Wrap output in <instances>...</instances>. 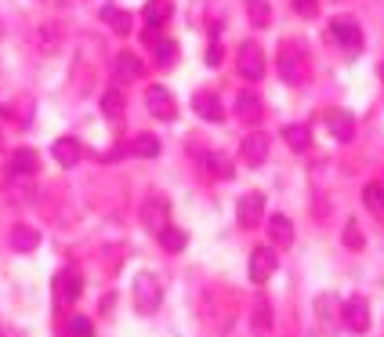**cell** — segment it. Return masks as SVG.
Returning a JSON list of instances; mask_svg holds the SVG:
<instances>
[{"label":"cell","instance_id":"obj_1","mask_svg":"<svg viewBox=\"0 0 384 337\" xmlns=\"http://www.w3.org/2000/svg\"><path fill=\"white\" fill-rule=\"evenodd\" d=\"M275 69H280V76L290 83V88H301V83L312 76L308 48L301 44V40H283L280 51H275Z\"/></svg>","mask_w":384,"mask_h":337},{"label":"cell","instance_id":"obj_2","mask_svg":"<svg viewBox=\"0 0 384 337\" xmlns=\"http://www.w3.org/2000/svg\"><path fill=\"white\" fill-rule=\"evenodd\" d=\"M138 221H142L145 233H153V236H160L163 228H170V203H167V196H160V193L145 196V203L138 210Z\"/></svg>","mask_w":384,"mask_h":337},{"label":"cell","instance_id":"obj_3","mask_svg":"<svg viewBox=\"0 0 384 337\" xmlns=\"http://www.w3.org/2000/svg\"><path fill=\"white\" fill-rule=\"evenodd\" d=\"M163 301V283L160 276H153V272H142V276L135 280V305L142 315H153Z\"/></svg>","mask_w":384,"mask_h":337},{"label":"cell","instance_id":"obj_4","mask_svg":"<svg viewBox=\"0 0 384 337\" xmlns=\"http://www.w3.org/2000/svg\"><path fill=\"white\" fill-rule=\"evenodd\" d=\"M236 69H240V76H247V80H261V76H265V51H261L258 40H243V44H240V51H236Z\"/></svg>","mask_w":384,"mask_h":337},{"label":"cell","instance_id":"obj_5","mask_svg":"<svg viewBox=\"0 0 384 337\" xmlns=\"http://www.w3.org/2000/svg\"><path fill=\"white\" fill-rule=\"evenodd\" d=\"M330 33L341 40V48H345L348 55H359V51H362V29H359V22H355L352 15L330 18Z\"/></svg>","mask_w":384,"mask_h":337},{"label":"cell","instance_id":"obj_6","mask_svg":"<svg viewBox=\"0 0 384 337\" xmlns=\"http://www.w3.org/2000/svg\"><path fill=\"white\" fill-rule=\"evenodd\" d=\"M145 105H149V113H153L156 120H174V116H178V102H174V95H170L167 88H160V83L145 88Z\"/></svg>","mask_w":384,"mask_h":337},{"label":"cell","instance_id":"obj_7","mask_svg":"<svg viewBox=\"0 0 384 337\" xmlns=\"http://www.w3.org/2000/svg\"><path fill=\"white\" fill-rule=\"evenodd\" d=\"M80 290H83V276H80V268H62L58 276H55V301L58 305H73L80 298Z\"/></svg>","mask_w":384,"mask_h":337},{"label":"cell","instance_id":"obj_8","mask_svg":"<svg viewBox=\"0 0 384 337\" xmlns=\"http://www.w3.org/2000/svg\"><path fill=\"white\" fill-rule=\"evenodd\" d=\"M341 319H345V326L352 333H366L370 330V305H366V298H348L345 305H341Z\"/></svg>","mask_w":384,"mask_h":337},{"label":"cell","instance_id":"obj_9","mask_svg":"<svg viewBox=\"0 0 384 337\" xmlns=\"http://www.w3.org/2000/svg\"><path fill=\"white\" fill-rule=\"evenodd\" d=\"M236 218L247 228L261 225V218H265V193H243L240 203H236Z\"/></svg>","mask_w":384,"mask_h":337},{"label":"cell","instance_id":"obj_10","mask_svg":"<svg viewBox=\"0 0 384 337\" xmlns=\"http://www.w3.org/2000/svg\"><path fill=\"white\" fill-rule=\"evenodd\" d=\"M240 156H243L247 167H261L265 156H268V135L265 131H250L243 138V145H240Z\"/></svg>","mask_w":384,"mask_h":337},{"label":"cell","instance_id":"obj_11","mask_svg":"<svg viewBox=\"0 0 384 337\" xmlns=\"http://www.w3.org/2000/svg\"><path fill=\"white\" fill-rule=\"evenodd\" d=\"M275 250H268V247H258L250 254V265H247V272H250V280L254 283H265V280H272V272H275Z\"/></svg>","mask_w":384,"mask_h":337},{"label":"cell","instance_id":"obj_12","mask_svg":"<svg viewBox=\"0 0 384 337\" xmlns=\"http://www.w3.org/2000/svg\"><path fill=\"white\" fill-rule=\"evenodd\" d=\"M261 113H265L261 98L254 95V91H240V98H236V116L247 123V128H258V123H261Z\"/></svg>","mask_w":384,"mask_h":337},{"label":"cell","instance_id":"obj_13","mask_svg":"<svg viewBox=\"0 0 384 337\" xmlns=\"http://www.w3.org/2000/svg\"><path fill=\"white\" fill-rule=\"evenodd\" d=\"M192 105H196V113L210 123H221L225 120V109H221V98L214 91H196V98H192Z\"/></svg>","mask_w":384,"mask_h":337},{"label":"cell","instance_id":"obj_14","mask_svg":"<svg viewBox=\"0 0 384 337\" xmlns=\"http://www.w3.org/2000/svg\"><path fill=\"white\" fill-rule=\"evenodd\" d=\"M51 156H55L62 167H76V163L83 160V145H80L76 138H58V142L51 145Z\"/></svg>","mask_w":384,"mask_h":337},{"label":"cell","instance_id":"obj_15","mask_svg":"<svg viewBox=\"0 0 384 337\" xmlns=\"http://www.w3.org/2000/svg\"><path fill=\"white\" fill-rule=\"evenodd\" d=\"M265 228H268V240H272L275 247H290V243H294V221H290L287 214H272V218L265 221Z\"/></svg>","mask_w":384,"mask_h":337},{"label":"cell","instance_id":"obj_16","mask_svg":"<svg viewBox=\"0 0 384 337\" xmlns=\"http://www.w3.org/2000/svg\"><path fill=\"white\" fill-rule=\"evenodd\" d=\"M170 15H174V8H170V0H149V4H145V11H142V18H145V26H149V29H163Z\"/></svg>","mask_w":384,"mask_h":337},{"label":"cell","instance_id":"obj_17","mask_svg":"<svg viewBox=\"0 0 384 337\" xmlns=\"http://www.w3.org/2000/svg\"><path fill=\"white\" fill-rule=\"evenodd\" d=\"M113 69H116V76H120L123 83H131V80H138V76L145 73L142 58H138V55H131V51H120V55H116V62H113Z\"/></svg>","mask_w":384,"mask_h":337},{"label":"cell","instance_id":"obj_18","mask_svg":"<svg viewBox=\"0 0 384 337\" xmlns=\"http://www.w3.org/2000/svg\"><path fill=\"white\" fill-rule=\"evenodd\" d=\"M11 247L18 250V254H29V250L40 247V233L33 225H15L11 228Z\"/></svg>","mask_w":384,"mask_h":337},{"label":"cell","instance_id":"obj_19","mask_svg":"<svg viewBox=\"0 0 384 337\" xmlns=\"http://www.w3.org/2000/svg\"><path fill=\"white\" fill-rule=\"evenodd\" d=\"M327 128H330V135H334L337 142H348V138L355 135V120H352L348 113L334 109V113H327Z\"/></svg>","mask_w":384,"mask_h":337},{"label":"cell","instance_id":"obj_20","mask_svg":"<svg viewBox=\"0 0 384 337\" xmlns=\"http://www.w3.org/2000/svg\"><path fill=\"white\" fill-rule=\"evenodd\" d=\"M362 203H366V210L384 225V185L380 181H370L366 188H362Z\"/></svg>","mask_w":384,"mask_h":337},{"label":"cell","instance_id":"obj_21","mask_svg":"<svg viewBox=\"0 0 384 337\" xmlns=\"http://www.w3.org/2000/svg\"><path fill=\"white\" fill-rule=\"evenodd\" d=\"M283 138H287V145H290L294 153H305L308 145H312V135H308L305 123H290V128H283Z\"/></svg>","mask_w":384,"mask_h":337},{"label":"cell","instance_id":"obj_22","mask_svg":"<svg viewBox=\"0 0 384 337\" xmlns=\"http://www.w3.org/2000/svg\"><path fill=\"white\" fill-rule=\"evenodd\" d=\"M11 171L15 174H33L36 171V153L26 149V145H18V149L11 153Z\"/></svg>","mask_w":384,"mask_h":337},{"label":"cell","instance_id":"obj_23","mask_svg":"<svg viewBox=\"0 0 384 337\" xmlns=\"http://www.w3.org/2000/svg\"><path fill=\"white\" fill-rule=\"evenodd\" d=\"M102 18H105V26L116 29V33H131V15H127L123 8H102Z\"/></svg>","mask_w":384,"mask_h":337},{"label":"cell","instance_id":"obj_24","mask_svg":"<svg viewBox=\"0 0 384 337\" xmlns=\"http://www.w3.org/2000/svg\"><path fill=\"white\" fill-rule=\"evenodd\" d=\"M156 240H160V247L167 250V254H178V250H185V243H188V236L181 233V228H174V225L163 228V233H160Z\"/></svg>","mask_w":384,"mask_h":337},{"label":"cell","instance_id":"obj_25","mask_svg":"<svg viewBox=\"0 0 384 337\" xmlns=\"http://www.w3.org/2000/svg\"><path fill=\"white\" fill-rule=\"evenodd\" d=\"M102 113L109 116V120H120L123 116V91H116V88H109L102 95Z\"/></svg>","mask_w":384,"mask_h":337},{"label":"cell","instance_id":"obj_26","mask_svg":"<svg viewBox=\"0 0 384 337\" xmlns=\"http://www.w3.org/2000/svg\"><path fill=\"white\" fill-rule=\"evenodd\" d=\"M247 15H250V22L254 26H268L272 22V8H268V0H247Z\"/></svg>","mask_w":384,"mask_h":337},{"label":"cell","instance_id":"obj_27","mask_svg":"<svg viewBox=\"0 0 384 337\" xmlns=\"http://www.w3.org/2000/svg\"><path fill=\"white\" fill-rule=\"evenodd\" d=\"M131 153H135V156H160V142H156V135H135Z\"/></svg>","mask_w":384,"mask_h":337},{"label":"cell","instance_id":"obj_28","mask_svg":"<svg viewBox=\"0 0 384 337\" xmlns=\"http://www.w3.org/2000/svg\"><path fill=\"white\" fill-rule=\"evenodd\" d=\"M153 55H156L160 66H170V62L178 58V48L170 44V40H156V44H153Z\"/></svg>","mask_w":384,"mask_h":337},{"label":"cell","instance_id":"obj_29","mask_svg":"<svg viewBox=\"0 0 384 337\" xmlns=\"http://www.w3.org/2000/svg\"><path fill=\"white\" fill-rule=\"evenodd\" d=\"M345 247H348V250H362V247H366V236H362V228H359L355 221L345 225Z\"/></svg>","mask_w":384,"mask_h":337},{"label":"cell","instance_id":"obj_30","mask_svg":"<svg viewBox=\"0 0 384 337\" xmlns=\"http://www.w3.org/2000/svg\"><path fill=\"white\" fill-rule=\"evenodd\" d=\"M254 330H272V308H268V301L254 305Z\"/></svg>","mask_w":384,"mask_h":337},{"label":"cell","instance_id":"obj_31","mask_svg":"<svg viewBox=\"0 0 384 337\" xmlns=\"http://www.w3.org/2000/svg\"><path fill=\"white\" fill-rule=\"evenodd\" d=\"M91 319L88 315H76V319H69V337H91Z\"/></svg>","mask_w":384,"mask_h":337},{"label":"cell","instance_id":"obj_32","mask_svg":"<svg viewBox=\"0 0 384 337\" xmlns=\"http://www.w3.org/2000/svg\"><path fill=\"white\" fill-rule=\"evenodd\" d=\"M294 11L301 15V18H315L319 15V0H290Z\"/></svg>","mask_w":384,"mask_h":337},{"label":"cell","instance_id":"obj_33","mask_svg":"<svg viewBox=\"0 0 384 337\" xmlns=\"http://www.w3.org/2000/svg\"><path fill=\"white\" fill-rule=\"evenodd\" d=\"M210 171H214L218 178H228V174H232V167H228V160H225V156L210 153Z\"/></svg>","mask_w":384,"mask_h":337},{"label":"cell","instance_id":"obj_34","mask_svg":"<svg viewBox=\"0 0 384 337\" xmlns=\"http://www.w3.org/2000/svg\"><path fill=\"white\" fill-rule=\"evenodd\" d=\"M207 62H210V66H218V62H221V44H210V51H207Z\"/></svg>","mask_w":384,"mask_h":337},{"label":"cell","instance_id":"obj_35","mask_svg":"<svg viewBox=\"0 0 384 337\" xmlns=\"http://www.w3.org/2000/svg\"><path fill=\"white\" fill-rule=\"evenodd\" d=\"M0 33H4V26H0Z\"/></svg>","mask_w":384,"mask_h":337}]
</instances>
